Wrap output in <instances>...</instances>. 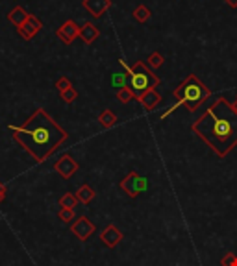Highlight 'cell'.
I'll list each match as a JSON object with an SVG mask.
<instances>
[{"label":"cell","mask_w":237,"mask_h":266,"mask_svg":"<svg viewBox=\"0 0 237 266\" xmlns=\"http://www.w3.org/2000/svg\"><path fill=\"white\" fill-rule=\"evenodd\" d=\"M191 132L219 157H226L237 146V111L224 96H219L193 122Z\"/></svg>","instance_id":"cell-1"},{"label":"cell","mask_w":237,"mask_h":266,"mask_svg":"<svg viewBox=\"0 0 237 266\" xmlns=\"http://www.w3.org/2000/svg\"><path fill=\"white\" fill-rule=\"evenodd\" d=\"M10 132L37 163H45L69 137V133L41 107L35 109L22 126H10Z\"/></svg>","instance_id":"cell-2"},{"label":"cell","mask_w":237,"mask_h":266,"mask_svg":"<svg viewBox=\"0 0 237 266\" xmlns=\"http://www.w3.org/2000/svg\"><path fill=\"white\" fill-rule=\"evenodd\" d=\"M173 96L178 100L180 105H186L187 111L193 113L211 96V91L200 82V78L196 74H189L186 80L173 91Z\"/></svg>","instance_id":"cell-3"},{"label":"cell","mask_w":237,"mask_h":266,"mask_svg":"<svg viewBox=\"0 0 237 266\" xmlns=\"http://www.w3.org/2000/svg\"><path fill=\"white\" fill-rule=\"evenodd\" d=\"M121 65H123L124 72L128 74V87L134 91L135 100L146 91H150V89L159 85V78L143 61H137L134 67H130L121 59Z\"/></svg>","instance_id":"cell-4"},{"label":"cell","mask_w":237,"mask_h":266,"mask_svg":"<svg viewBox=\"0 0 237 266\" xmlns=\"http://www.w3.org/2000/svg\"><path fill=\"white\" fill-rule=\"evenodd\" d=\"M121 189H123L130 198H137L141 192H144V191L148 189V179L143 177V176H139L137 172H130L126 177H123Z\"/></svg>","instance_id":"cell-5"},{"label":"cell","mask_w":237,"mask_h":266,"mask_svg":"<svg viewBox=\"0 0 237 266\" xmlns=\"http://www.w3.org/2000/svg\"><path fill=\"white\" fill-rule=\"evenodd\" d=\"M95 229H96V225H95L87 216H78V218L71 224L72 235L76 236L78 240H82V242H85L89 236L93 235Z\"/></svg>","instance_id":"cell-6"},{"label":"cell","mask_w":237,"mask_h":266,"mask_svg":"<svg viewBox=\"0 0 237 266\" xmlns=\"http://www.w3.org/2000/svg\"><path fill=\"white\" fill-rule=\"evenodd\" d=\"M78 166H80V164L74 161V157H72V155L65 154V155H62L56 163H54V170L62 176L63 179H71L72 176L76 174Z\"/></svg>","instance_id":"cell-7"},{"label":"cell","mask_w":237,"mask_h":266,"mask_svg":"<svg viewBox=\"0 0 237 266\" xmlns=\"http://www.w3.org/2000/svg\"><path fill=\"white\" fill-rule=\"evenodd\" d=\"M56 35L60 37V41L62 43L71 44V43H74L76 37H80V26H78L74 21H65L62 26L56 30Z\"/></svg>","instance_id":"cell-8"},{"label":"cell","mask_w":237,"mask_h":266,"mask_svg":"<svg viewBox=\"0 0 237 266\" xmlns=\"http://www.w3.org/2000/svg\"><path fill=\"white\" fill-rule=\"evenodd\" d=\"M43 24L41 21L35 17V15H28V19L24 21L21 28H19V33H21L22 39H26V41H30L32 37H35L39 31H41Z\"/></svg>","instance_id":"cell-9"},{"label":"cell","mask_w":237,"mask_h":266,"mask_svg":"<svg viewBox=\"0 0 237 266\" xmlns=\"http://www.w3.org/2000/svg\"><path fill=\"white\" fill-rule=\"evenodd\" d=\"M123 236H124L123 231H121L117 225L110 224L102 229V233H100V240H102L104 246H108V248H115V246L123 240Z\"/></svg>","instance_id":"cell-10"},{"label":"cell","mask_w":237,"mask_h":266,"mask_svg":"<svg viewBox=\"0 0 237 266\" xmlns=\"http://www.w3.org/2000/svg\"><path fill=\"white\" fill-rule=\"evenodd\" d=\"M82 6L93 15L95 19H98L111 8V0H83Z\"/></svg>","instance_id":"cell-11"},{"label":"cell","mask_w":237,"mask_h":266,"mask_svg":"<svg viewBox=\"0 0 237 266\" xmlns=\"http://www.w3.org/2000/svg\"><path fill=\"white\" fill-rule=\"evenodd\" d=\"M137 102L141 103L146 111H154L156 107L161 103V94L156 91V89H150V91H146L144 94H141V96L137 98Z\"/></svg>","instance_id":"cell-12"},{"label":"cell","mask_w":237,"mask_h":266,"mask_svg":"<svg viewBox=\"0 0 237 266\" xmlns=\"http://www.w3.org/2000/svg\"><path fill=\"white\" fill-rule=\"evenodd\" d=\"M98 35H100V30L95 26L93 22H85L82 28H80V39H82L85 44H91L98 39Z\"/></svg>","instance_id":"cell-13"},{"label":"cell","mask_w":237,"mask_h":266,"mask_svg":"<svg viewBox=\"0 0 237 266\" xmlns=\"http://www.w3.org/2000/svg\"><path fill=\"white\" fill-rule=\"evenodd\" d=\"M28 15H30V13H26L24 8H21V6H15V8L10 11L8 19H10V22H13L17 28H21L22 24H24V21L28 19Z\"/></svg>","instance_id":"cell-14"},{"label":"cell","mask_w":237,"mask_h":266,"mask_svg":"<svg viewBox=\"0 0 237 266\" xmlns=\"http://www.w3.org/2000/svg\"><path fill=\"white\" fill-rule=\"evenodd\" d=\"M96 192H95L93 187H89V185H82L78 191H76V200L80 202V204H89V202H93Z\"/></svg>","instance_id":"cell-15"},{"label":"cell","mask_w":237,"mask_h":266,"mask_svg":"<svg viewBox=\"0 0 237 266\" xmlns=\"http://www.w3.org/2000/svg\"><path fill=\"white\" fill-rule=\"evenodd\" d=\"M98 122L102 124L104 128H111L117 124V115H115L111 109H104L100 115H98Z\"/></svg>","instance_id":"cell-16"},{"label":"cell","mask_w":237,"mask_h":266,"mask_svg":"<svg viewBox=\"0 0 237 266\" xmlns=\"http://www.w3.org/2000/svg\"><path fill=\"white\" fill-rule=\"evenodd\" d=\"M150 17H152V11L148 10L144 4H139V6L134 10V19L137 22H146Z\"/></svg>","instance_id":"cell-17"},{"label":"cell","mask_w":237,"mask_h":266,"mask_svg":"<svg viewBox=\"0 0 237 266\" xmlns=\"http://www.w3.org/2000/svg\"><path fill=\"white\" fill-rule=\"evenodd\" d=\"M117 100L121 103H130L132 100H135V94L128 85H124V87H121V89L117 91Z\"/></svg>","instance_id":"cell-18"},{"label":"cell","mask_w":237,"mask_h":266,"mask_svg":"<svg viewBox=\"0 0 237 266\" xmlns=\"http://www.w3.org/2000/svg\"><path fill=\"white\" fill-rule=\"evenodd\" d=\"M76 204H78V200H76V194H72V192H65L60 198V207H65V209H74Z\"/></svg>","instance_id":"cell-19"},{"label":"cell","mask_w":237,"mask_h":266,"mask_svg":"<svg viewBox=\"0 0 237 266\" xmlns=\"http://www.w3.org/2000/svg\"><path fill=\"white\" fill-rule=\"evenodd\" d=\"M163 63H165V58H163L159 52H152V54L148 56V65H150L152 69H159Z\"/></svg>","instance_id":"cell-20"},{"label":"cell","mask_w":237,"mask_h":266,"mask_svg":"<svg viewBox=\"0 0 237 266\" xmlns=\"http://www.w3.org/2000/svg\"><path fill=\"white\" fill-rule=\"evenodd\" d=\"M58 216H60L62 222L71 224V222H74V209H65V207H62L60 213H58Z\"/></svg>","instance_id":"cell-21"},{"label":"cell","mask_w":237,"mask_h":266,"mask_svg":"<svg viewBox=\"0 0 237 266\" xmlns=\"http://www.w3.org/2000/svg\"><path fill=\"white\" fill-rule=\"evenodd\" d=\"M60 96H62V100L65 103H72L76 98H78V91H76L74 87H71V89H67V91L60 92Z\"/></svg>","instance_id":"cell-22"},{"label":"cell","mask_w":237,"mask_h":266,"mask_svg":"<svg viewBox=\"0 0 237 266\" xmlns=\"http://www.w3.org/2000/svg\"><path fill=\"white\" fill-rule=\"evenodd\" d=\"M72 87V83H71V80L67 78V76H62V78H58L56 80V89L60 92H63V91H67V89H71Z\"/></svg>","instance_id":"cell-23"},{"label":"cell","mask_w":237,"mask_h":266,"mask_svg":"<svg viewBox=\"0 0 237 266\" xmlns=\"http://www.w3.org/2000/svg\"><path fill=\"white\" fill-rule=\"evenodd\" d=\"M221 266H237V255L228 251L226 255L221 259Z\"/></svg>","instance_id":"cell-24"},{"label":"cell","mask_w":237,"mask_h":266,"mask_svg":"<svg viewBox=\"0 0 237 266\" xmlns=\"http://www.w3.org/2000/svg\"><path fill=\"white\" fill-rule=\"evenodd\" d=\"M126 78H128V74H126V72H117V74L113 76V82L119 83L121 87H124V82H126ZM121 87H119V89H121Z\"/></svg>","instance_id":"cell-25"},{"label":"cell","mask_w":237,"mask_h":266,"mask_svg":"<svg viewBox=\"0 0 237 266\" xmlns=\"http://www.w3.org/2000/svg\"><path fill=\"white\" fill-rule=\"evenodd\" d=\"M6 192H8V187L0 181V204L4 202V198H6Z\"/></svg>","instance_id":"cell-26"},{"label":"cell","mask_w":237,"mask_h":266,"mask_svg":"<svg viewBox=\"0 0 237 266\" xmlns=\"http://www.w3.org/2000/svg\"><path fill=\"white\" fill-rule=\"evenodd\" d=\"M226 4L230 8H237V0H226Z\"/></svg>","instance_id":"cell-27"},{"label":"cell","mask_w":237,"mask_h":266,"mask_svg":"<svg viewBox=\"0 0 237 266\" xmlns=\"http://www.w3.org/2000/svg\"><path fill=\"white\" fill-rule=\"evenodd\" d=\"M232 107H234V109L237 111V100H236V103H232Z\"/></svg>","instance_id":"cell-28"}]
</instances>
